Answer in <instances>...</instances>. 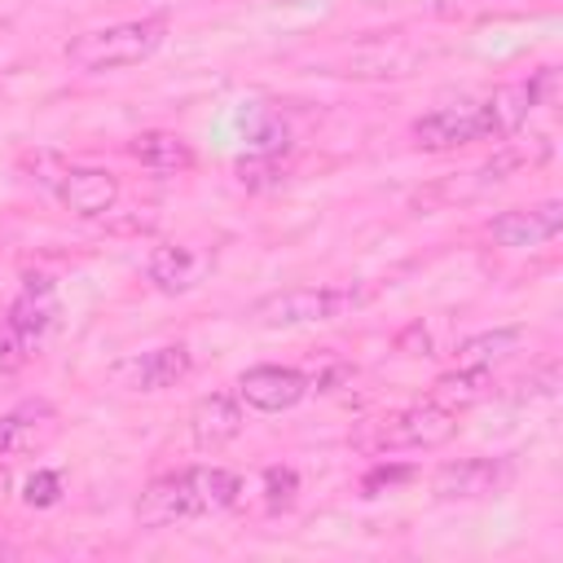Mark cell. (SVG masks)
<instances>
[{
	"label": "cell",
	"mask_w": 563,
	"mask_h": 563,
	"mask_svg": "<svg viewBox=\"0 0 563 563\" xmlns=\"http://www.w3.org/2000/svg\"><path fill=\"white\" fill-rule=\"evenodd\" d=\"M242 475L229 466H180L145 484L136 497V523L141 528H172L180 519H202L238 506Z\"/></svg>",
	"instance_id": "1"
},
{
	"label": "cell",
	"mask_w": 563,
	"mask_h": 563,
	"mask_svg": "<svg viewBox=\"0 0 563 563\" xmlns=\"http://www.w3.org/2000/svg\"><path fill=\"white\" fill-rule=\"evenodd\" d=\"M167 40V18H132V22H110V26H92L79 31L62 44V57L70 70L79 75H110V70H128L150 62Z\"/></svg>",
	"instance_id": "2"
},
{
	"label": "cell",
	"mask_w": 563,
	"mask_h": 563,
	"mask_svg": "<svg viewBox=\"0 0 563 563\" xmlns=\"http://www.w3.org/2000/svg\"><path fill=\"white\" fill-rule=\"evenodd\" d=\"M365 303V290L356 286H290L260 295L246 308V321L260 330H299V325H325Z\"/></svg>",
	"instance_id": "3"
},
{
	"label": "cell",
	"mask_w": 563,
	"mask_h": 563,
	"mask_svg": "<svg viewBox=\"0 0 563 563\" xmlns=\"http://www.w3.org/2000/svg\"><path fill=\"white\" fill-rule=\"evenodd\" d=\"M453 435H457V413L427 396L418 405H405V409H391L383 418H369L352 435V444L361 453H405V449H440Z\"/></svg>",
	"instance_id": "4"
},
{
	"label": "cell",
	"mask_w": 563,
	"mask_h": 563,
	"mask_svg": "<svg viewBox=\"0 0 563 563\" xmlns=\"http://www.w3.org/2000/svg\"><path fill=\"white\" fill-rule=\"evenodd\" d=\"M48 172H35L31 180H40L44 189L57 194V202L79 216V220H97V216H110L114 202H119V176L110 167H88V163H66L57 154H35Z\"/></svg>",
	"instance_id": "5"
},
{
	"label": "cell",
	"mask_w": 563,
	"mask_h": 563,
	"mask_svg": "<svg viewBox=\"0 0 563 563\" xmlns=\"http://www.w3.org/2000/svg\"><path fill=\"white\" fill-rule=\"evenodd\" d=\"M515 484V457L497 453V457H457L435 466L431 475V493L440 501H484L497 497Z\"/></svg>",
	"instance_id": "6"
},
{
	"label": "cell",
	"mask_w": 563,
	"mask_h": 563,
	"mask_svg": "<svg viewBox=\"0 0 563 563\" xmlns=\"http://www.w3.org/2000/svg\"><path fill=\"white\" fill-rule=\"evenodd\" d=\"M554 154V141L545 136V132H537V136H528V141H497V154L488 158V163H479L475 172H466V176H457V185L453 189H444L449 198H471V194H484V189H493V185H501V180H510L515 172H532V167H541L545 158Z\"/></svg>",
	"instance_id": "7"
},
{
	"label": "cell",
	"mask_w": 563,
	"mask_h": 563,
	"mask_svg": "<svg viewBox=\"0 0 563 563\" xmlns=\"http://www.w3.org/2000/svg\"><path fill=\"white\" fill-rule=\"evenodd\" d=\"M409 136L418 150L427 154H449V150H462V145H475L484 141V123H479V101H449V106H435L427 114H418L409 123Z\"/></svg>",
	"instance_id": "8"
},
{
	"label": "cell",
	"mask_w": 563,
	"mask_h": 563,
	"mask_svg": "<svg viewBox=\"0 0 563 563\" xmlns=\"http://www.w3.org/2000/svg\"><path fill=\"white\" fill-rule=\"evenodd\" d=\"M312 391V378L295 365H251L238 374V400L260 413H286Z\"/></svg>",
	"instance_id": "9"
},
{
	"label": "cell",
	"mask_w": 563,
	"mask_h": 563,
	"mask_svg": "<svg viewBox=\"0 0 563 563\" xmlns=\"http://www.w3.org/2000/svg\"><path fill=\"white\" fill-rule=\"evenodd\" d=\"M488 238L510 246V251H532V246H545L563 233V202L559 198H545V202H532V207H510L501 216H493L488 224Z\"/></svg>",
	"instance_id": "10"
},
{
	"label": "cell",
	"mask_w": 563,
	"mask_h": 563,
	"mask_svg": "<svg viewBox=\"0 0 563 563\" xmlns=\"http://www.w3.org/2000/svg\"><path fill=\"white\" fill-rule=\"evenodd\" d=\"M189 369H194V352L185 343H163V347H150V352L119 361L114 383H123L128 391H167V387L185 383Z\"/></svg>",
	"instance_id": "11"
},
{
	"label": "cell",
	"mask_w": 563,
	"mask_h": 563,
	"mask_svg": "<svg viewBox=\"0 0 563 563\" xmlns=\"http://www.w3.org/2000/svg\"><path fill=\"white\" fill-rule=\"evenodd\" d=\"M211 273V251L194 242H158L145 260V277L163 295H189Z\"/></svg>",
	"instance_id": "12"
},
{
	"label": "cell",
	"mask_w": 563,
	"mask_h": 563,
	"mask_svg": "<svg viewBox=\"0 0 563 563\" xmlns=\"http://www.w3.org/2000/svg\"><path fill=\"white\" fill-rule=\"evenodd\" d=\"M242 427H246V413L233 391H207L189 409V440L202 453H220L224 444H233L242 435Z\"/></svg>",
	"instance_id": "13"
},
{
	"label": "cell",
	"mask_w": 563,
	"mask_h": 563,
	"mask_svg": "<svg viewBox=\"0 0 563 563\" xmlns=\"http://www.w3.org/2000/svg\"><path fill=\"white\" fill-rule=\"evenodd\" d=\"M57 409L48 400H22L13 409L0 413V457H22V453H40L53 435H57Z\"/></svg>",
	"instance_id": "14"
},
{
	"label": "cell",
	"mask_w": 563,
	"mask_h": 563,
	"mask_svg": "<svg viewBox=\"0 0 563 563\" xmlns=\"http://www.w3.org/2000/svg\"><path fill=\"white\" fill-rule=\"evenodd\" d=\"M4 317H9L13 330L35 347V343L53 330V321H57V290H53V277L26 273V277H22V290L13 295V303L4 308Z\"/></svg>",
	"instance_id": "15"
},
{
	"label": "cell",
	"mask_w": 563,
	"mask_h": 563,
	"mask_svg": "<svg viewBox=\"0 0 563 563\" xmlns=\"http://www.w3.org/2000/svg\"><path fill=\"white\" fill-rule=\"evenodd\" d=\"M537 110L528 79L501 84L479 101V123H484V141H510L528 128V114Z\"/></svg>",
	"instance_id": "16"
},
{
	"label": "cell",
	"mask_w": 563,
	"mask_h": 563,
	"mask_svg": "<svg viewBox=\"0 0 563 563\" xmlns=\"http://www.w3.org/2000/svg\"><path fill=\"white\" fill-rule=\"evenodd\" d=\"M128 158L141 163V167L154 172V176H185V172H194V163H198L194 145H189L180 132H167V128H145V132H136V136L128 141Z\"/></svg>",
	"instance_id": "17"
},
{
	"label": "cell",
	"mask_w": 563,
	"mask_h": 563,
	"mask_svg": "<svg viewBox=\"0 0 563 563\" xmlns=\"http://www.w3.org/2000/svg\"><path fill=\"white\" fill-rule=\"evenodd\" d=\"M488 391H493V369L488 365H457V369H449V374H440L431 383V400L453 409V413L475 405V400H484Z\"/></svg>",
	"instance_id": "18"
},
{
	"label": "cell",
	"mask_w": 563,
	"mask_h": 563,
	"mask_svg": "<svg viewBox=\"0 0 563 563\" xmlns=\"http://www.w3.org/2000/svg\"><path fill=\"white\" fill-rule=\"evenodd\" d=\"M519 343H523V330L519 325H497V330H479V334L462 339L453 356H457V365H488L493 369L497 361L515 356Z\"/></svg>",
	"instance_id": "19"
},
{
	"label": "cell",
	"mask_w": 563,
	"mask_h": 563,
	"mask_svg": "<svg viewBox=\"0 0 563 563\" xmlns=\"http://www.w3.org/2000/svg\"><path fill=\"white\" fill-rule=\"evenodd\" d=\"M233 176L246 189H273V185H282L286 167H282V154H246L233 163Z\"/></svg>",
	"instance_id": "20"
},
{
	"label": "cell",
	"mask_w": 563,
	"mask_h": 563,
	"mask_svg": "<svg viewBox=\"0 0 563 563\" xmlns=\"http://www.w3.org/2000/svg\"><path fill=\"white\" fill-rule=\"evenodd\" d=\"M260 479H264V506H268V510H286V506H295V493H299V475H295V466H268Z\"/></svg>",
	"instance_id": "21"
},
{
	"label": "cell",
	"mask_w": 563,
	"mask_h": 563,
	"mask_svg": "<svg viewBox=\"0 0 563 563\" xmlns=\"http://www.w3.org/2000/svg\"><path fill=\"white\" fill-rule=\"evenodd\" d=\"M31 361V343L13 330V321L0 312V374H18Z\"/></svg>",
	"instance_id": "22"
},
{
	"label": "cell",
	"mask_w": 563,
	"mask_h": 563,
	"mask_svg": "<svg viewBox=\"0 0 563 563\" xmlns=\"http://www.w3.org/2000/svg\"><path fill=\"white\" fill-rule=\"evenodd\" d=\"M22 501L35 506V510H48L62 501V475L57 471H35L26 484H22Z\"/></svg>",
	"instance_id": "23"
},
{
	"label": "cell",
	"mask_w": 563,
	"mask_h": 563,
	"mask_svg": "<svg viewBox=\"0 0 563 563\" xmlns=\"http://www.w3.org/2000/svg\"><path fill=\"white\" fill-rule=\"evenodd\" d=\"M409 479H413V466L409 462H378L374 471H365L361 493L365 497H378L383 488H396V484H409Z\"/></svg>",
	"instance_id": "24"
},
{
	"label": "cell",
	"mask_w": 563,
	"mask_h": 563,
	"mask_svg": "<svg viewBox=\"0 0 563 563\" xmlns=\"http://www.w3.org/2000/svg\"><path fill=\"white\" fill-rule=\"evenodd\" d=\"M528 88H532L537 110H554L559 97H563V70L559 66H541V70L528 75Z\"/></svg>",
	"instance_id": "25"
},
{
	"label": "cell",
	"mask_w": 563,
	"mask_h": 563,
	"mask_svg": "<svg viewBox=\"0 0 563 563\" xmlns=\"http://www.w3.org/2000/svg\"><path fill=\"white\" fill-rule=\"evenodd\" d=\"M405 343H418V356H431V339H427V330H422V321H413L400 339H396V347H405Z\"/></svg>",
	"instance_id": "26"
},
{
	"label": "cell",
	"mask_w": 563,
	"mask_h": 563,
	"mask_svg": "<svg viewBox=\"0 0 563 563\" xmlns=\"http://www.w3.org/2000/svg\"><path fill=\"white\" fill-rule=\"evenodd\" d=\"M4 40H9V22H0V44H4Z\"/></svg>",
	"instance_id": "27"
},
{
	"label": "cell",
	"mask_w": 563,
	"mask_h": 563,
	"mask_svg": "<svg viewBox=\"0 0 563 563\" xmlns=\"http://www.w3.org/2000/svg\"><path fill=\"white\" fill-rule=\"evenodd\" d=\"M0 554H13V545H9V541H4V537H0Z\"/></svg>",
	"instance_id": "28"
}]
</instances>
